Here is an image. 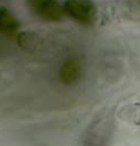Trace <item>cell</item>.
Instances as JSON below:
<instances>
[{
    "label": "cell",
    "mask_w": 140,
    "mask_h": 146,
    "mask_svg": "<svg viewBox=\"0 0 140 146\" xmlns=\"http://www.w3.org/2000/svg\"><path fill=\"white\" fill-rule=\"evenodd\" d=\"M28 4L34 14L49 22H60L65 14L64 7L54 0H31Z\"/></svg>",
    "instance_id": "obj_1"
},
{
    "label": "cell",
    "mask_w": 140,
    "mask_h": 146,
    "mask_svg": "<svg viewBox=\"0 0 140 146\" xmlns=\"http://www.w3.org/2000/svg\"><path fill=\"white\" fill-rule=\"evenodd\" d=\"M64 13L81 24H91L95 17L93 4L86 1H68L64 5Z\"/></svg>",
    "instance_id": "obj_2"
},
{
    "label": "cell",
    "mask_w": 140,
    "mask_h": 146,
    "mask_svg": "<svg viewBox=\"0 0 140 146\" xmlns=\"http://www.w3.org/2000/svg\"><path fill=\"white\" fill-rule=\"evenodd\" d=\"M80 74L79 63L75 60H68L60 67V80L63 84L71 85L78 80Z\"/></svg>",
    "instance_id": "obj_3"
},
{
    "label": "cell",
    "mask_w": 140,
    "mask_h": 146,
    "mask_svg": "<svg viewBox=\"0 0 140 146\" xmlns=\"http://www.w3.org/2000/svg\"><path fill=\"white\" fill-rule=\"evenodd\" d=\"M20 23L7 8L0 7V32L11 36L18 31Z\"/></svg>",
    "instance_id": "obj_4"
}]
</instances>
